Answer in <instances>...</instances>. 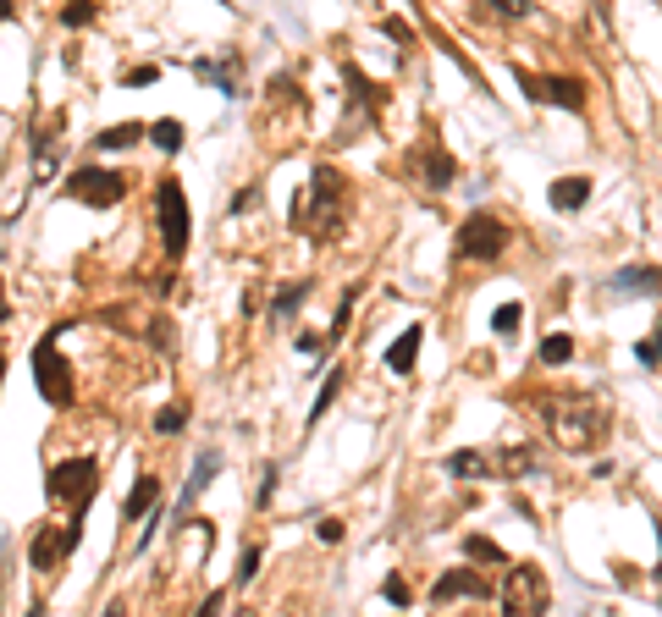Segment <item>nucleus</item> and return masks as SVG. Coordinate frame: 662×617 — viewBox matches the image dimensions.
<instances>
[{"label":"nucleus","instance_id":"nucleus-1","mask_svg":"<svg viewBox=\"0 0 662 617\" xmlns=\"http://www.w3.org/2000/svg\"><path fill=\"white\" fill-rule=\"evenodd\" d=\"M608 430H613L608 397H596V391H563V397L547 402V436L563 452H590Z\"/></svg>","mask_w":662,"mask_h":617},{"label":"nucleus","instance_id":"nucleus-2","mask_svg":"<svg viewBox=\"0 0 662 617\" xmlns=\"http://www.w3.org/2000/svg\"><path fill=\"white\" fill-rule=\"evenodd\" d=\"M94 491H100V463L94 458H66V463H50V474H44V496L55 507L83 513L94 502Z\"/></svg>","mask_w":662,"mask_h":617},{"label":"nucleus","instance_id":"nucleus-3","mask_svg":"<svg viewBox=\"0 0 662 617\" xmlns=\"http://www.w3.org/2000/svg\"><path fill=\"white\" fill-rule=\"evenodd\" d=\"M502 248H508V227H502V216H492V210L463 216V227H458V237H453V254L470 259V265H492V259H502Z\"/></svg>","mask_w":662,"mask_h":617},{"label":"nucleus","instance_id":"nucleus-4","mask_svg":"<svg viewBox=\"0 0 662 617\" xmlns=\"http://www.w3.org/2000/svg\"><path fill=\"white\" fill-rule=\"evenodd\" d=\"M155 221H161L166 259H182L188 254V198H182L177 177H161V188H155Z\"/></svg>","mask_w":662,"mask_h":617},{"label":"nucleus","instance_id":"nucleus-5","mask_svg":"<svg viewBox=\"0 0 662 617\" xmlns=\"http://www.w3.org/2000/svg\"><path fill=\"white\" fill-rule=\"evenodd\" d=\"M502 606L519 617H536L552 606V579L536 563H508V584H502Z\"/></svg>","mask_w":662,"mask_h":617},{"label":"nucleus","instance_id":"nucleus-6","mask_svg":"<svg viewBox=\"0 0 662 617\" xmlns=\"http://www.w3.org/2000/svg\"><path fill=\"white\" fill-rule=\"evenodd\" d=\"M122 193H127V177L105 171V166H83V171L66 177V198L89 204V210H111V204H122Z\"/></svg>","mask_w":662,"mask_h":617},{"label":"nucleus","instance_id":"nucleus-7","mask_svg":"<svg viewBox=\"0 0 662 617\" xmlns=\"http://www.w3.org/2000/svg\"><path fill=\"white\" fill-rule=\"evenodd\" d=\"M519 89L536 100V105H558V111H585V78H569V72H558V78H547V72H519Z\"/></svg>","mask_w":662,"mask_h":617},{"label":"nucleus","instance_id":"nucleus-8","mask_svg":"<svg viewBox=\"0 0 662 617\" xmlns=\"http://www.w3.org/2000/svg\"><path fill=\"white\" fill-rule=\"evenodd\" d=\"M34 381H39V391H44L50 408L73 402V370H66V359L55 353V336H44L39 348H34Z\"/></svg>","mask_w":662,"mask_h":617},{"label":"nucleus","instance_id":"nucleus-9","mask_svg":"<svg viewBox=\"0 0 662 617\" xmlns=\"http://www.w3.org/2000/svg\"><path fill=\"white\" fill-rule=\"evenodd\" d=\"M337 198H343V177H337V166H315V177H309V193L298 198L293 221L304 227V216L315 210V204H320V210L331 216V204H337ZM315 237H331V221H315Z\"/></svg>","mask_w":662,"mask_h":617},{"label":"nucleus","instance_id":"nucleus-10","mask_svg":"<svg viewBox=\"0 0 662 617\" xmlns=\"http://www.w3.org/2000/svg\"><path fill=\"white\" fill-rule=\"evenodd\" d=\"M409 171H414V182H425L431 193H447V188L458 182V160H453L436 139H425V144L409 155Z\"/></svg>","mask_w":662,"mask_h":617},{"label":"nucleus","instance_id":"nucleus-11","mask_svg":"<svg viewBox=\"0 0 662 617\" xmlns=\"http://www.w3.org/2000/svg\"><path fill=\"white\" fill-rule=\"evenodd\" d=\"M78 545L66 540V529L61 524H44L39 535H34V545H28V568H39V574H55L61 568V557H73Z\"/></svg>","mask_w":662,"mask_h":617},{"label":"nucleus","instance_id":"nucleus-12","mask_svg":"<svg viewBox=\"0 0 662 617\" xmlns=\"http://www.w3.org/2000/svg\"><path fill=\"white\" fill-rule=\"evenodd\" d=\"M458 595H470V601H481V595H492V584L475 574V568H447L436 584H431V601L442 606V601H458Z\"/></svg>","mask_w":662,"mask_h":617},{"label":"nucleus","instance_id":"nucleus-13","mask_svg":"<svg viewBox=\"0 0 662 617\" xmlns=\"http://www.w3.org/2000/svg\"><path fill=\"white\" fill-rule=\"evenodd\" d=\"M216 468H221V452L216 447H205L199 452V463H193V474H188V486H182V502H177V524H188V507L199 502V491L216 479Z\"/></svg>","mask_w":662,"mask_h":617},{"label":"nucleus","instance_id":"nucleus-14","mask_svg":"<svg viewBox=\"0 0 662 617\" xmlns=\"http://www.w3.org/2000/svg\"><path fill=\"white\" fill-rule=\"evenodd\" d=\"M420 348H425V325H409V331L386 348V370H392V375H409L414 359H420Z\"/></svg>","mask_w":662,"mask_h":617},{"label":"nucleus","instance_id":"nucleus-15","mask_svg":"<svg viewBox=\"0 0 662 617\" xmlns=\"http://www.w3.org/2000/svg\"><path fill=\"white\" fill-rule=\"evenodd\" d=\"M193 78H210L221 94H238V50H227V55H205V61H193Z\"/></svg>","mask_w":662,"mask_h":617},{"label":"nucleus","instance_id":"nucleus-16","mask_svg":"<svg viewBox=\"0 0 662 617\" xmlns=\"http://www.w3.org/2000/svg\"><path fill=\"white\" fill-rule=\"evenodd\" d=\"M613 287L618 293H651V298H662V265H624L613 276Z\"/></svg>","mask_w":662,"mask_h":617},{"label":"nucleus","instance_id":"nucleus-17","mask_svg":"<svg viewBox=\"0 0 662 617\" xmlns=\"http://www.w3.org/2000/svg\"><path fill=\"white\" fill-rule=\"evenodd\" d=\"M547 198H552V210L574 216V210H585V198H590V177H558L547 188Z\"/></svg>","mask_w":662,"mask_h":617},{"label":"nucleus","instance_id":"nucleus-18","mask_svg":"<svg viewBox=\"0 0 662 617\" xmlns=\"http://www.w3.org/2000/svg\"><path fill=\"white\" fill-rule=\"evenodd\" d=\"M150 507H161V479L155 474H139V479H132V491H127V502H122V513L127 518H144Z\"/></svg>","mask_w":662,"mask_h":617},{"label":"nucleus","instance_id":"nucleus-19","mask_svg":"<svg viewBox=\"0 0 662 617\" xmlns=\"http://www.w3.org/2000/svg\"><path fill=\"white\" fill-rule=\"evenodd\" d=\"M144 121H116V127H105V132H94V149L100 155H111V149H132V144H139L144 139Z\"/></svg>","mask_w":662,"mask_h":617},{"label":"nucleus","instance_id":"nucleus-20","mask_svg":"<svg viewBox=\"0 0 662 617\" xmlns=\"http://www.w3.org/2000/svg\"><path fill=\"white\" fill-rule=\"evenodd\" d=\"M150 139H155V149L177 155V149H182V121H177V116H161V121H150Z\"/></svg>","mask_w":662,"mask_h":617},{"label":"nucleus","instance_id":"nucleus-21","mask_svg":"<svg viewBox=\"0 0 662 617\" xmlns=\"http://www.w3.org/2000/svg\"><path fill=\"white\" fill-rule=\"evenodd\" d=\"M569 359H574V336L547 331V336H541V364H569Z\"/></svg>","mask_w":662,"mask_h":617},{"label":"nucleus","instance_id":"nucleus-22","mask_svg":"<svg viewBox=\"0 0 662 617\" xmlns=\"http://www.w3.org/2000/svg\"><path fill=\"white\" fill-rule=\"evenodd\" d=\"M309 293H315V282H293V287H282V293H277V314H282V320H287V314H298Z\"/></svg>","mask_w":662,"mask_h":617},{"label":"nucleus","instance_id":"nucleus-23","mask_svg":"<svg viewBox=\"0 0 662 617\" xmlns=\"http://www.w3.org/2000/svg\"><path fill=\"white\" fill-rule=\"evenodd\" d=\"M447 474H463V479H486V458H481V452H453V458H447Z\"/></svg>","mask_w":662,"mask_h":617},{"label":"nucleus","instance_id":"nucleus-24","mask_svg":"<svg viewBox=\"0 0 662 617\" xmlns=\"http://www.w3.org/2000/svg\"><path fill=\"white\" fill-rule=\"evenodd\" d=\"M463 557H475V563H508V552H502V545H492L486 535H470V540H463Z\"/></svg>","mask_w":662,"mask_h":617},{"label":"nucleus","instance_id":"nucleus-25","mask_svg":"<svg viewBox=\"0 0 662 617\" xmlns=\"http://www.w3.org/2000/svg\"><path fill=\"white\" fill-rule=\"evenodd\" d=\"M343 381H348L343 370H331V375H326V386H320V397H315V408H309V425H315V419L326 414V408H331V402H337V391H343Z\"/></svg>","mask_w":662,"mask_h":617},{"label":"nucleus","instance_id":"nucleus-26","mask_svg":"<svg viewBox=\"0 0 662 617\" xmlns=\"http://www.w3.org/2000/svg\"><path fill=\"white\" fill-rule=\"evenodd\" d=\"M348 89H354V100H359L365 111H375V105H381V89H375V83L359 72V66H348Z\"/></svg>","mask_w":662,"mask_h":617},{"label":"nucleus","instance_id":"nucleus-27","mask_svg":"<svg viewBox=\"0 0 662 617\" xmlns=\"http://www.w3.org/2000/svg\"><path fill=\"white\" fill-rule=\"evenodd\" d=\"M519 325H524V304H502V309L492 314V331H497V336H519Z\"/></svg>","mask_w":662,"mask_h":617},{"label":"nucleus","instance_id":"nucleus-28","mask_svg":"<svg viewBox=\"0 0 662 617\" xmlns=\"http://www.w3.org/2000/svg\"><path fill=\"white\" fill-rule=\"evenodd\" d=\"M61 23L66 28H89L94 23V0H61Z\"/></svg>","mask_w":662,"mask_h":617},{"label":"nucleus","instance_id":"nucleus-29","mask_svg":"<svg viewBox=\"0 0 662 617\" xmlns=\"http://www.w3.org/2000/svg\"><path fill=\"white\" fill-rule=\"evenodd\" d=\"M182 425H188V402H171V408L155 414V436H177Z\"/></svg>","mask_w":662,"mask_h":617},{"label":"nucleus","instance_id":"nucleus-30","mask_svg":"<svg viewBox=\"0 0 662 617\" xmlns=\"http://www.w3.org/2000/svg\"><path fill=\"white\" fill-rule=\"evenodd\" d=\"M502 468H508V474H536L541 458L530 452V447H513V452H502Z\"/></svg>","mask_w":662,"mask_h":617},{"label":"nucleus","instance_id":"nucleus-31","mask_svg":"<svg viewBox=\"0 0 662 617\" xmlns=\"http://www.w3.org/2000/svg\"><path fill=\"white\" fill-rule=\"evenodd\" d=\"M635 359H640L646 370H657V364H662V331H651V336H640V342H635Z\"/></svg>","mask_w":662,"mask_h":617},{"label":"nucleus","instance_id":"nucleus-32","mask_svg":"<svg viewBox=\"0 0 662 617\" xmlns=\"http://www.w3.org/2000/svg\"><path fill=\"white\" fill-rule=\"evenodd\" d=\"M348 320H354V293H343V304H337V320H331V331H326V348H331V342H343Z\"/></svg>","mask_w":662,"mask_h":617},{"label":"nucleus","instance_id":"nucleus-33","mask_svg":"<svg viewBox=\"0 0 662 617\" xmlns=\"http://www.w3.org/2000/svg\"><path fill=\"white\" fill-rule=\"evenodd\" d=\"M381 595H386L392 606H409V601H414V590H409V579H404V574H392V579L381 584Z\"/></svg>","mask_w":662,"mask_h":617},{"label":"nucleus","instance_id":"nucleus-34","mask_svg":"<svg viewBox=\"0 0 662 617\" xmlns=\"http://www.w3.org/2000/svg\"><path fill=\"white\" fill-rule=\"evenodd\" d=\"M259 557H265V552H259V545H248V552L238 557V574H232V584H248V579L259 574Z\"/></svg>","mask_w":662,"mask_h":617},{"label":"nucleus","instance_id":"nucleus-35","mask_svg":"<svg viewBox=\"0 0 662 617\" xmlns=\"http://www.w3.org/2000/svg\"><path fill=\"white\" fill-rule=\"evenodd\" d=\"M150 83H161V66H132L127 72V89H150Z\"/></svg>","mask_w":662,"mask_h":617},{"label":"nucleus","instance_id":"nucleus-36","mask_svg":"<svg viewBox=\"0 0 662 617\" xmlns=\"http://www.w3.org/2000/svg\"><path fill=\"white\" fill-rule=\"evenodd\" d=\"M315 535H320L326 545H337V540H343V518H320V524H315Z\"/></svg>","mask_w":662,"mask_h":617},{"label":"nucleus","instance_id":"nucleus-37","mask_svg":"<svg viewBox=\"0 0 662 617\" xmlns=\"http://www.w3.org/2000/svg\"><path fill=\"white\" fill-rule=\"evenodd\" d=\"M150 342H161V353H171V320H155L150 325Z\"/></svg>","mask_w":662,"mask_h":617},{"label":"nucleus","instance_id":"nucleus-38","mask_svg":"<svg viewBox=\"0 0 662 617\" xmlns=\"http://www.w3.org/2000/svg\"><path fill=\"white\" fill-rule=\"evenodd\" d=\"M271 496H277V463L265 468V479H259V502H271Z\"/></svg>","mask_w":662,"mask_h":617},{"label":"nucleus","instance_id":"nucleus-39","mask_svg":"<svg viewBox=\"0 0 662 617\" xmlns=\"http://www.w3.org/2000/svg\"><path fill=\"white\" fill-rule=\"evenodd\" d=\"M492 6H497V12H508V17H524V12H530V0H492Z\"/></svg>","mask_w":662,"mask_h":617},{"label":"nucleus","instance_id":"nucleus-40","mask_svg":"<svg viewBox=\"0 0 662 617\" xmlns=\"http://www.w3.org/2000/svg\"><path fill=\"white\" fill-rule=\"evenodd\" d=\"M12 320V304H6V282H0V325Z\"/></svg>","mask_w":662,"mask_h":617},{"label":"nucleus","instance_id":"nucleus-41","mask_svg":"<svg viewBox=\"0 0 662 617\" xmlns=\"http://www.w3.org/2000/svg\"><path fill=\"white\" fill-rule=\"evenodd\" d=\"M17 17V6H12V0H0V23H12Z\"/></svg>","mask_w":662,"mask_h":617},{"label":"nucleus","instance_id":"nucleus-42","mask_svg":"<svg viewBox=\"0 0 662 617\" xmlns=\"http://www.w3.org/2000/svg\"><path fill=\"white\" fill-rule=\"evenodd\" d=\"M657 590H662V552H657Z\"/></svg>","mask_w":662,"mask_h":617},{"label":"nucleus","instance_id":"nucleus-43","mask_svg":"<svg viewBox=\"0 0 662 617\" xmlns=\"http://www.w3.org/2000/svg\"><path fill=\"white\" fill-rule=\"evenodd\" d=\"M0 381H6V359H0Z\"/></svg>","mask_w":662,"mask_h":617}]
</instances>
